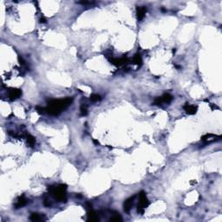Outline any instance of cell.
Listing matches in <instances>:
<instances>
[{"instance_id": "obj_14", "label": "cell", "mask_w": 222, "mask_h": 222, "mask_svg": "<svg viewBox=\"0 0 222 222\" xmlns=\"http://www.w3.org/2000/svg\"><path fill=\"white\" fill-rule=\"evenodd\" d=\"M134 64H136L138 67H141V64H142V60H141V54H139V53L135 54V56L134 57Z\"/></svg>"}, {"instance_id": "obj_2", "label": "cell", "mask_w": 222, "mask_h": 222, "mask_svg": "<svg viewBox=\"0 0 222 222\" xmlns=\"http://www.w3.org/2000/svg\"><path fill=\"white\" fill-rule=\"evenodd\" d=\"M66 189L67 186L65 184H61L58 187H49V191L51 195L58 201L66 200Z\"/></svg>"}, {"instance_id": "obj_12", "label": "cell", "mask_w": 222, "mask_h": 222, "mask_svg": "<svg viewBox=\"0 0 222 222\" xmlns=\"http://www.w3.org/2000/svg\"><path fill=\"white\" fill-rule=\"evenodd\" d=\"M30 220L31 221H45L46 218L44 217L43 214H38L36 213H33L30 217Z\"/></svg>"}, {"instance_id": "obj_10", "label": "cell", "mask_w": 222, "mask_h": 222, "mask_svg": "<svg viewBox=\"0 0 222 222\" xmlns=\"http://www.w3.org/2000/svg\"><path fill=\"white\" fill-rule=\"evenodd\" d=\"M87 221H99V216L98 214H96L95 211H93L92 209H90V211L87 214Z\"/></svg>"}, {"instance_id": "obj_11", "label": "cell", "mask_w": 222, "mask_h": 222, "mask_svg": "<svg viewBox=\"0 0 222 222\" xmlns=\"http://www.w3.org/2000/svg\"><path fill=\"white\" fill-rule=\"evenodd\" d=\"M27 203H28V200L25 198V196L22 195V196H20V197L17 199V201H16V203L15 204V207H16V209H18L20 207L25 206Z\"/></svg>"}, {"instance_id": "obj_9", "label": "cell", "mask_w": 222, "mask_h": 222, "mask_svg": "<svg viewBox=\"0 0 222 222\" xmlns=\"http://www.w3.org/2000/svg\"><path fill=\"white\" fill-rule=\"evenodd\" d=\"M21 95H22V91L17 89H11L9 92V97L10 98V100L18 98L19 96H21Z\"/></svg>"}, {"instance_id": "obj_16", "label": "cell", "mask_w": 222, "mask_h": 222, "mask_svg": "<svg viewBox=\"0 0 222 222\" xmlns=\"http://www.w3.org/2000/svg\"><path fill=\"white\" fill-rule=\"evenodd\" d=\"M110 221H123V218H122V216L118 214V213H114L113 216L110 218Z\"/></svg>"}, {"instance_id": "obj_15", "label": "cell", "mask_w": 222, "mask_h": 222, "mask_svg": "<svg viewBox=\"0 0 222 222\" xmlns=\"http://www.w3.org/2000/svg\"><path fill=\"white\" fill-rule=\"evenodd\" d=\"M26 139H27V142L28 144L31 146V147H33L36 143V139L35 137L32 136L31 135H26Z\"/></svg>"}, {"instance_id": "obj_6", "label": "cell", "mask_w": 222, "mask_h": 222, "mask_svg": "<svg viewBox=\"0 0 222 222\" xmlns=\"http://www.w3.org/2000/svg\"><path fill=\"white\" fill-rule=\"evenodd\" d=\"M183 108L185 109V111L188 115H194V114H196V112H197L198 110V108L196 106L190 105L188 102H186L185 103V105L183 106Z\"/></svg>"}, {"instance_id": "obj_17", "label": "cell", "mask_w": 222, "mask_h": 222, "mask_svg": "<svg viewBox=\"0 0 222 222\" xmlns=\"http://www.w3.org/2000/svg\"><path fill=\"white\" fill-rule=\"evenodd\" d=\"M90 100L92 102H99L101 100V96L97 94H92L90 96Z\"/></svg>"}, {"instance_id": "obj_4", "label": "cell", "mask_w": 222, "mask_h": 222, "mask_svg": "<svg viewBox=\"0 0 222 222\" xmlns=\"http://www.w3.org/2000/svg\"><path fill=\"white\" fill-rule=\"evenodd\" d=\"M172 100H173V96H172L170 94L166 93V94H164L162 96L157 97V98L155 100L154 103H155V105H161L162 103H169Z\"/></svg>"}, {"instance_id": "obj_13", "label": "cell", "mask_w": 222, "mask_h": 222, "mask_svg": "<svg viewBox=\"0 0 222 222\" xmlns=\"http://www.w3.org/2000/svg\"><path fill=\"white\" fill-rule=\"evenodd\" d=\"M127 63V58H123L120 59H113L112 60V64H115V66H122L125 64Z\"/></svg>"}, {"instance_id": "obj_7", "label": "cell", "mask_w": 222, "mask_h": 222, "mask_svg": "<svg viewBox=\"0 0 222 222\" xmlns=\"http://www.w3.org/2000/svg\"><path fill=\"white\" fill-rule=\"evenodd\" d=\"M147 12V8L145 6H137L136 8V15H137V19L141 21L144 18L145 14Z\"/></svg>"}, {"instance_id": "obj_5", "label": "cell", "mask_w": 222, "mask_h": 222, "mask_svg": "<svg viewBox=\"0 0 222 222\" xmlns=\"http://www.w3.org/2000/svg\"><path fill=\"white\" fill-rule=\"evenodd\" d=\"M134 200H135V196L129 198V199H127V200L124 201L123 208H124L125 213L129 214V213L130 212V210H131V208H132V206H133Z\"/></svg>"}, {"instance_id": "obj_1", "label": "cell", "mask_w": 222, "mask_h": 222, "mask_svg": "<svg viewBox=\"0 0 222 222\" xmlns=\"http://www.w3.org/2000/svg\"><path fill=\"white\" fill-rule=\"evenodd\" d=\"M72 102H73V99L71 97L51 100L48 103V107L45 108V112L51 115H58L62 112V110L69 107Z\"/></svg>"}, {"instance_id": "obj_8", "label": "cell", "mask_w": 222, "mask_h": 222, "mask_svg": "<svg viewBox=\"0 0 222 222\" xmlns=\"http://www.w3.org/2000/svg\"><path fill=\"white\" fill-rule=\"evenodd\" d=\"M217 138H221V136H217V135H214L213 134H206L205 135H203L201 137V141H205V142H213L217 140Z\"/></svg>"}, {"instance_id": "obj_19", "label": "cell", "mask_w": 222, "mask_h": 222, "mask_svg": "<svg viewBox=\"0 0 222 222\" xmlns=\"http://www.w3.org/2000/svg\"><path fill=\"white\" fill-rule=\"evenodd\" d=\"M40 23H46V20H45L44 17H41L40 18Z\"/></svg>"}, {"instance_id": "obj_18", "label": "cell", "mask_w": 222, "mask_h": 222, "mask_svg": "<svg viewBox=\"0 0 222 222\" xmlns=\"http://www.w3.org/2000/svg\"><path fill=\"white\" fill-rule=\"evenodd\" d=\"M81 114L82 115H86L88 114V109H87V108H86V105H84V104H82V106H81Z\"/></svg>"}, {"instance_id": "obj_3", "label": "cell", "mask_w": 222, "mask_h": 222, "mask_svg": "<svg viewBox=\"0 0 222 222\" xmlns=\"http://www.w3.org/2000/svg\"><path fill=\"white\" fill-rule=\"evenodd\" d=\"M139 200H140V202H139V205L137 206V213L143 214L145 208L149 205V201H148V198L146 196V194L143 191H141L139 194Z\"/></svg>"}]
</instances>
